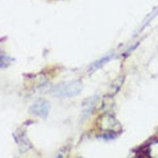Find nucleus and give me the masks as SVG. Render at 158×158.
Returning a JSON list of instances; mask_svg holds the SVG:
<instances>
[{
    "label": "nucleus",
    "mask_w": 158,
    "mask_h": 158,
    "mask_svg": "<svg viewBox=\"0 0 158 158\" xmlns=\"http://www.w3.org/2000/svg\"><path fill=\"white\" fill-rule=\"evenodd\" d=\"M76 158H83V157H76Z\"/></svg>",
    "instance_id": "4"
},
{
    "label": "nucleus",
    "mask_w": 158,
    "mask_h": 158,
    "mask_svg": "<svg viewBox=\"0 0 158 158\" xmlns=\"http://www.w3.org/2000/svg\"><path fill=\"white\" fill-rule=\"evenodd\" d=\"M51 109V105L48 100L40 98L36 100L30 107L29 112L32 115L40 118L48 117Z\"/></svg>",
    "instance_id": "2"
},
{
    "label": "nucleus",
    "mask_w": 158,
    "mask_h": 158,
    "mask_svg": "<svg viewBox=\"0 0 158 158\" xmlns=\"http://www.w3.org/2000/svg\"><path fill=\"white\" fill-rule=\"evenodd\" d=\"M82 89V85L78 80L62 81L53 87L51 93L57 98H71L79 94Z\"/></svg>",
    "instance_id": "1"
},
{
    "label": "nucleus",
    "mask_w": 158,
    "mask_h": 158,
    "mask_svg": "<svg viewBox=\"0 0 158 158\" xmlns=\"http://www.w3.org/2000/svg\"><path fill=\"white\" fill-rule=\"evenodd\" d=\"M13 61V59L3 52H0V69L7 68Z\"/></svg>",
    "instance_id": "3"
}]
</instances>
